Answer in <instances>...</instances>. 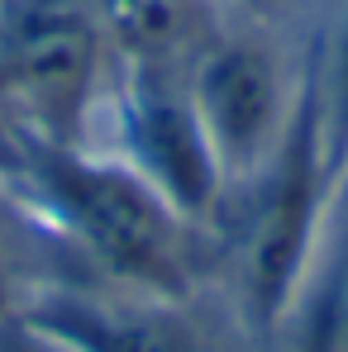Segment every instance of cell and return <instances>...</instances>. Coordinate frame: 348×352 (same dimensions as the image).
I'll use <instances>...</instances> for the list:
<instances>
[{
    "label": "cell",
    "mask_w": 348,
    "mask_h": 352,
    "mask_svg": "<svg viewBox=\"0 0 348 352\" xmlns=\"http://www.w3.org/2000/svg\"><path fill=\"white\" fill-rule=\"evenodd\" d=\"M186 76H191V100L210 138V153L225 172V186L258 172L296 115L305 72L291 76L282 48L258 24H243V29L220 24L196 48Z\"/></svg>",
    "instance_id": "5"
},
{
    "label": "cell",
    "mask_w": 348,
    "mask_h": 352,
    "mask_svg": "<svg viewBox=\"0 0 348 352\" xmlns=\"http://www.w3.org/2000/svg\"><path fill=\"white\" fill-rule=\"evenodd\" d=\"M39 352H48V348H43V343H39Z\"/></svg>",
    "instance_id": "14"
},
{
    "label": "cell",
    "mask_w": 348,
    "mask_h": 352,
    "mask_svg": "<svg viewBox=\"0 0 348 352\" xmlns=\"http://www.w3.org/2000/svg\"><path fill=\"white\" fill-rule=\"evenodd\" d=\"M272 352H348V210L334 205L315 267Z\"/></svg>",
    "instance_id": "8"
},
{
    "label": "cell",
    "mask_w": 348,
    "mask_h": 352,
    "mask_svg": "<svg viewBox=\"0 0 348 352\" xmlns=\"http://www.w3.org/2000/svg\"><path fill=\"white\" fill-rule=\"evenodd\" d=\"M0 195H10L48 243L119 291L196 300L205 281V238L134 172L119 153L53 143L0 119Z\"/></svg>",
    "instance_id": "1"
},
{
    "label": "cell",
    "mask_w": 348,
    "mask_h": 352,
    "mask_svg": "<svg viewBox=\"0 0 348 352\" xmlns=\"http://www.w3.org/2000/svg\"><path fill=\"white\" fill-rule=\"evenodd\" d=\"M34 234H39V224H34L10 195H0V319H14L19 305L34 291V286L19 276V243L34 238Z\"/></svg>",
    "instance_id": "10"
},
{
    "label": "cell",
    "mask_w": 348,
    "mask_h": 352,
    "mask_svg": "<svg viewBox=\"0 0 348 352\" xmlns=\"http://www.w3.org/2000/svg\"><path fill=\"white\" fill-rule=\"evenodd\" d=\"M115 67L129 62H191L220 29L215 0H96Z\"/></svg>",
    "instance_id": "7"
},
{
    "label": "cell",
    "mask_w": 348,
    "mask_h": 352,
    "mask_svg": "<svg viewBox=\"0 0 348 352\" xmlns=\"http://www.w3.org/2000/svg\"><path fill=\"white\" fill-rule=\"evenodd\" d=\"M334 195L339 181L320 143V115L305 67V86L282 143L258 172L225 186L215 214L201 229L205 281L225 295L234 333L253 352H272L277 343L325 243Z\"/></svg>",
    "instance_id": "2"
},
{
    "label": "cell",
    "mask_w": 348,
    "mask_h": 352,
    "mask_svg": "<svg viewBox=\"0 0 348 352\" xmlns=\"http://www.w3.org/2000/svg\"><path fill=\"white\" fill-rule=\"evenodd\" d=\"M196 300H163L101 281H48L14 314L48 352H248L201 324Z\"/></svg>",
    "instance_id": "6"
},
{
    "label": "cell",
    "mask_w": 348,
    "mask_h": 352,
    "mask_svg": "<svg viewBox=\"0 0 348 352\" xmlns=\"http://www.w3.org/2000/svg\"><path fill=\"white\" fill-rule=\"evenodd\" d=\"M0 352H39V343L24 333V324H14V319H0Z\"/></svg>",
    "instance_id": "11"
},
{
    "label": "cell",
    "mask_w": 348,
    "mask_h": 352,
    "mask_svg": "<svg viewBox=\"0 0 348 352\" xmlns=\"http://www.w3.org/2000/svg\"><path fill=\"white\" fill-rule=\"evenodd\" d=\"M334 205H344V210H348V172H344V181H339V195H334Z\"/></svg>",
    "instance_id": "12"
},
{
    "label": "cell",
    "mask_w": 348,
    "mask_h": 352,
    "mask_svg": "<svg viewBox=\"0 0 348 352\" xmlns=\"http://www.w3.org/2000/svg\"><path fill=\"white\" fill-rule=\"evenodd\" d=\"M310 91H315V115H320V143L329 157L334 181L348 172V0L334 5L320 53L310 62Z\"/></svg>",
    "instance_id": "9"
},
{
    "label": "cell",
    "mask_w": 348,
    "mask_h": 352,
    "mask_svg": "<svg viewBox=\"0 0 348 352\" xmlns=\"http://www.w3.org/2000/svg\"><path fill=\"white\" fill-rule=\"evenodd\" d=\"M0 119H5V86H0Z\"/></svg>",
    "instance_id": "13"
},
{
    "label": "cell",
    "mask_w": 348,
    "mask_h": 352,
    "mask_svg": "<svg viewBox=\"0 0 348 352\" xmlns=\"http://www.w3.org/2000/svg\"><path fill=\"white\" fill-rule=\"evenodd\" d=\"M191 62H129L110 76L119 157L143 176L181 219L205 229L225 195V172L210 153L191 100Z\"/></svg>",
    "instance_id": "4"
},
{
    "label": "cell",
    "mask_w": 348,
    "mask_h": 352,
    "mask_svg": "<svg viewBox=\"0 0 348 352\" xmlns=\"http://www.w3.org/2000/svg\"><path fill=\"white\" fill-rule=\"evenodd\" d=\"M110 76L115 58L96 0H0V86L10 124L53 143H86Z\"/></svg>",
    "instance_id": "3"
}]
</instances>
